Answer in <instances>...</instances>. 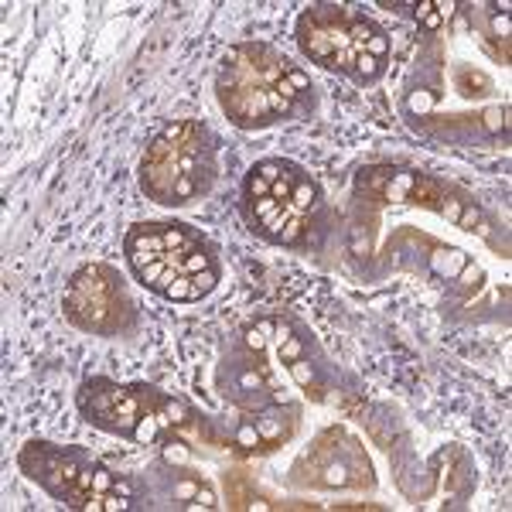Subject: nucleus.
Listing matches in <instances>:
<instances>
[{"mask_svg": "<svg viewBox=\"0 0 512 512\" xmlns=\"http://www.w3.org/2000/svg\"><path fill=\"white\" fill-rule=\"evenodd\" d=\"M216 89L222 113L236 127L260 130L291 117L294 106L311 93V79L274 45L246 41L222 55Z\"/></svg>", "mask_w": 512, "mask_h": 512, "instance_id": "1", "label": "nucleus"}, {"mask_svg": "<svg viewBox=\"0 0 512 512\" xmlns=\"http://www.w3.org/2000/svg\"><path fill=\"white\" fill-rule=\"evenodd\" d=\"M127 260L140 284L168 301H202L219 284L205 239L181 222H137L127 233Z\"/></svg>", "mask_w": 512, "mask_h": 512, "instance_id": "2", "label": "nucleus"}, {"mask_svg": "<svg viewBox=\"0 0 512 512\" xmlns=\"http://www.w3.org/2000/svg\"><path fill=\"white\" fill-rule=\"evenodd\" d=\"M297 45L311 62L328 72L373 86L386 72L390 35L376 21L342 4H318L297 18Z\"/></svg>", "mask_w": 512, "mask_h": 512, "instance_id": "3", "label": "nucleus"}, {"mask_svg": "<svg viewBox=\"0 0 512 512\" xmlns=\"http://www.w3.org/2000/svg\"><path fill=\"white\" fill-rule=\"evenodd\" d=\"M216 181V140L198 120L171 123L140 161V188L158 205H188Z\"/></svg>", "mask_w": 512, "mask_h": 512, "instance_id": "4", "label": "nucleus"}, {"mask_svg": "<svg viewBox=\"0 0 512 512\" xmlns=\"http://www.w3.org/2000/svg\"><path fill=\"white\" fill-rule=\"evenodd\" d=\"M79 410L99 431L120 434L137 444L158 441L164 427L185 424L178 417H192L178 400L164 396L154 386H120L110 379H89L79 390Z\"/></svg>", "mask_w": 512, "mask_h": 512, "instance_id": "5", "label": "nucleus"}, {"mask_svg": "<svg viewBox=\"0 0 512 512\" xmlns=\"http://www.w3.org/2000/svg\"><path fill=\"white\" fill-rule=\"evenodd\" d=\"M18 465L31 482H38L41 489L48 495H55L59 502H65L69 509L86 512V506L99 492H110V489L134 495L120 475L106 472L103 465L89 461L86 454L76 448H59V444H48V441H28L21 448Z\"/></svg>", "mask_w": 512, "mask_h": 512, "instance_id": "6", "label": "nucleus"}, {"mask_svg": "<svg viewBox=\"0 0 512 512\" xmlns=\"http://www.w3.org/2000/svg\"><path fill=\"white\" fill-rule=\"evenodd\" d=\"M62 304L72 325L93 335H120L134 321V301H130L120 274L106 263L79 267L69 280Z\"/></svg>", "mask_w": 512, "mask_h": 512, "instance_id": "7", "label": "nucleus"}, {"mask_svg": "<svg viewBox=\"0 0 512 512\" xmlns=\"http://www.w3.org/2000/svg\"><path fill=\"white\" fill-rule=\"evenodd\" d=\"M246 205H250L253 229L260 236H267L270 243L297 246L311 226V216H304V212L291 209V205L277 202V198L267 192V181L256 175V171L246 175Z\"/></svg>", "mask_w": 512, "mask_h": 512, "instance_id": "8", "label": "nucleus"}, {"mask_svg": "<svg viewBox=\"0 0 512 512\" xmlns=\"http://www.w3.org/2000/svg\"><path fill=\"white\" fill-rule=\"evenodd\" d=\"M420 18H424L427 28H437V24L444 21V18H441V11L434 7V0H424V4H417V21H420Z\"/></svg>", "mask_w": 512, "mask_h": 512, "instance_id": "9", "label": "nucleus"}]
</instances>
